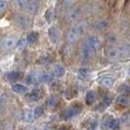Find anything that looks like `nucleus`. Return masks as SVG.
Returning <instances> with one entry per match:
<instances>
[{"mask_svg":"<svg viewBox=\"0 0 130 130\" xmlns=\"http://www.w3.org/2000/svg\"><path fill=\"white\" fill-rule=\"evenodd\" d=\"M27 2H28L27 0H14L13 4L17 9H23L26 6Z\"/></svg>","mask_w":130,"mask_h":130,"instance_id":"21","label":"nucleus"},{"mask_svg":"<svg viewBox=\"0 0 130 130\" xmlns=\"http://www.w3.org/2000/svg\"><path fill=\"white\" fill-rule=\"evenodd\" d=\"M38 78V81L40 82H43V83H48L52 80V74L49 73V72H41L37 75Z\"/></svg>","mask_w":130,"mask_h":130,"instance_id":"13","label":"nucleus"},{"mask_svg":"<svg viewBox=\"0 0 130 130\" xmlns=\"http://www.w3.org/2000/svg\"><path fill=\"white\" fill-rule=\"evenodd\" d=\"M15 21H16V24L21 27H27L30 25L29 17L26 15H23V14H18L15 18Z\"/></svg>","mask_w":130,"mask_h":130,"instance_id":"5","label":"nucleus"},{"mask_svg":"<svg viewBox=\"0 0 130 130\" xmlns=\"http://www.w3.org/2000/svg\"><path fill=\"white\" fill-rule=\"evenodd\" d=\"M111 101H112V98H111V96H105L104 99H103V101H102V103L100 104V107L102 108V110H104L105 108L109 107V106L111 105Z\"/></svg>","mask_w":130,"mask_h":130,"instance_id":"20","label":"nucleus"},{"mask_svg":"<svg viewBox=\"0 0 130 130\" xmlns=\"http://www.w3.org/2000/svg\"><path fill=\"white\" fill-rule=\"evenodd\" d=\"M45 18L46 20L49 22V23H51L53 21V18H54V15H53V11L52 9H48L47 11H46L45 13Z\"/></svg>","mask_w":130,"mask_h":130,"instance_id":"32","label":"nucleus"},{"mask_svg":"<svg viewBox=\"0 0 130 130\" xmlns=\"http://www.w3.org/2000/svg\"><path fill=\"white\" fill-rule=\"evenodd\" d=\"M96 126H97V120L96 119L91 120L88 124V130H95Z\"/></svg>","mask_w":130,"mask_h":130,"instance_id":"33","label":"nucleus"},{"mask_svg":"<svg viewBox=\"0 0 130 130\" xmlns=\"http://www.w3.org/2000/svg\"><path fill=\"white\" fill-rule=\"evenodd\" d=\"M81 111V107L77 106V105H72L71 107L67 108L63 113V117L64 119H71L73 117H75L76 115H78Z\"/></svg>","mask_w":130,"mask_h":130,"instance_id":"3","label":"nucleus"},{"mask_svg":"<svg viewBox=\"0 0 130 130\" xmlns=\"http://www.w3.org/2000/svg\"><path fill=\"white\" fill-rule=\"evenodd\" d=\"M95 100H96V93L95 91H90L87 92V94H86V103L87 105H92L94 102H95Z\"/></svg>","mask_w":130,"mask_h":130,"instance_id":"16","label":"nucleus"},{"mask_svg":"<svg viewBox=\"0 0 130 130\" xmlns=\"http://www.w3.org/2000/svg\"><path fill=\"white\" fill-rule=\"evenodd\" d=\"M53 72L55 74V76L57 77H63L66 74V69L64 66L60 65V64H57V65L54 66V70H53Z\"/></svg>","mask_w":130,"mask_h":130,"instance_id":"11","label":"nucleus"},{"mask_svg":"<svg viewBox=\"0 0 130 130\" xmlns=\"http://www.w3.org/2000/svg\"><path fill=\"white\" fill-rule=\"evenodd\" d=\"M42 98V91L40 89H34L26 95V99L29 102H37Z\"/></svg>","mask_w":130,"mask_h":130,"instance_id":"9","label":"nucleus"},{"mask_svg":"<svg viewBox=\"0 0 130 130\" xmlns=\"http://www.w3.org/2000/svg\"><path fill=\"white\" fill-rule=\"evenodd\" d=\"M27 43H28V42H27L26 38L19 39V40H18V42H17V48H18L19 50H23V49H25V48H26V46Z\"/></svg>","mask_w":130,"mask_h":130,"instance_id":"23","label":"nucleus"},{"mask_svg":"<svg viewBox=\"0 0 130 130\" xmlns=\"http://www.w3.org/2000/svg\"><path fill=\"white\" fill-rule=\"evenodd\" d=\"M122 54H123V50L121 48L113 47L108 51V58L111 60H117V59L120 58L122 56Z\"/></svg>","mask_w":130,"mask_h":130,"instance_id":"8","label":"nucleus"},{"mask_svg":"<svg viewBox=\"0 0 130 130\" xmlns=\"http://www.w3.org/2000/svg\"><path fill=\"white\" fill-rule=\"evenodd\" d=\"M38 6L39 4L36 0H30V1L27 2V4H26V6L25 8H26V11L27 13L34 14L36 13V11L38 10Z\"/></svg>","mask_w":130,"mask_h":130,"instance_id":"10","label":"nucleus"},{"mask_svg":"<svg viewBox=\"0 0 130 130\" xmlns=\"http://www.w3.org/2000/svg\"><path fill=\"white\" fill-rule=\"evenodd\" d=\"M17 42L18 40H16L13 37H6L1 41V47L4 50H12L15 47H17Z\"/></svg>","mask_w":130,"mask_h":130,"instance_id":"4","label":"nucleus"},{"mask_svg":"<svg viewBox=\"0 0 130 130\" xmlns=\"http://www.w3.org/2000/svg\"><path fill=\"white\" fill-rule=\"evenodd\" d=\"M86 27H87V23L86 22H80V23L75 24L74 26H72L71 27V29L69 30L68 35H67L68 41L71 42V43H73V42L77 41L79 37L85 31Z\"/></svg>","mask_w":130,"mask_h":130,"instance_id":"1","label":"nucleus"},{"mask_svg":"<svg viewBox=\"0 0 130 130\" xmlns=\"http://www.w3.org/2000/svg\"><path fill=\"white\" fill-rule=\"evenodd\" d=\"M44 130H50V129H44Z\"/></svg>","mask_w":130,"mask_h":130,"instance_id":"38","label":"nucleus"},{"mask_svg":"<svg viewBox=\"0 0 130 130\" xmlns=\"http://www.w3.org/2000/svg\"><path fill=\"white\" fill-rule=\"evenodd\" d=\"M33 113H34V117L35 118H38V117H42V115L44 113V109L43 107H36L33 111Z\"/></svg>","mask_w":130,"mask_h":130,"instance_id":"25","label":"nucleus"},{"mask_svg":"<svg viewBox=\"0 0 130 130\" xmlns=\"http://www.w3.org/2000/svg\"><path fill=\"white\" fill-rule=\"evenodd\" d=\"M107 26H108V24H107L106 22H99L97 24V27L99 29H103V28H105Z\"/></svg>","mask_w":130,"mask_h":130,"instance_id":"35","label":"nucleus"},{"mask_svg":"<svg viewBox=\"0 0 130 130\" xmlns=\"http://www.w3.org/2000/svg\"><path fill=\"white\" fill-rule=\"evenodd\" d=\"M35 117H34V113H33L32 111H26L25 112V119H26V121H32L33 119H34Z\"/></svg>","mask_w":130,"mask_h":130,"instance_id":"28","label":"nucleus"},{"mask_svg":"<svg viewBox=\"0 0 130 130\" xmlns=\"http://www.w3.org/2000/svg\"><path fill=\"white\" fill-rule=\"evenodd\" d=\"M112 119L113 118L111 117V116H105V117L103 118V127L105 129H109L110 128V124H111Z\"/></svg>","mask_w":130,"mask_h":130,"instance_id":"22","label":"nucleus"},{"mask_svg":"<svg viewBox=\"0 0 130 130\" xmlns=\"http://www.w3.org/2000/svg\"><path fill=\"white\" fill-rule=\"evenodd\" d=\"M58 130H67V129H66L65 127H61V128H59Z\"/></svg>","mask_w":130,"mask_h":130,"instance_id":"37","label":"nucleus"},{"mask_svg":"<svg viewBox=\"0 0 130 130\" xmlns=\"http://www.w3.org/2000/svg\"><path fill=\"white\" fill-rule=\"evenodd\" d=\"M97 51L94 50L90 45H88L87 43H83V45L81 47V52H80V55H81V59L84 60V61H87V60H90L92 59L95 55H96Z\"/></svg>","mask_w":130,"mask_h":130,"instance_id":"2","label":"nucleus"},{"mask_svg":"<svg viewBox=\"0 0 130 130\" xmlns=\"http://www.w3.org/2000/svg\"><path fill=\"white\" fill-rule=\"evenodd\" d=\"M6 76L9 80H18L23 76V73L20 72H11L7 73Z\"/></svg>","mask_w":130,"mask_h":130,"instance_id":"18","label":"nucleus"},{"mask_svg":"<svg viewBox=\"0 0 130 130\" xmlns=\"http://www.w3.org/2000/svg\"><path fill=\"white\" fill-rule=\"evenodd\" d=\"M129 73H130V70H129Z\"/></svg>","mask_w":130,"mask_h":130,"instance_id":"39","label":"nucleus"},{"mask_svg":"<svg viewBox=\"0 0 130 130\" xmlns=\"http://www.w3.org/2000/svg\"><path fill=\"white\" fill-rule=\"evenodd\" d=\"M12 90L18 94H24V93H26L28 91V87L26 85L21 84V83H17V84L13 85L12 87Z\"/></svg>","mask_w":130,"mask_h":130,"instance_id":"12","label":"nucleus"},{"mask_svg":"<svg viewBox=\"0 0 130 130\" xmlns=\"http://www.w3.org/2000/svg\"><path fill=\"white\" fill-rule=\"evenodd\" d=\"M101 84L106 88H110L113 85V79L111 76H105L101 79Z\"/></svg>","mask_w":130,"mask_h":130,"instance_id":"15","label":"nucleus"},{"mask_svg":"<svg viewBox=\"0 0 130 130\" xmlns=\"http://www.w3.org/2000/svg\"><path fill=\"white\" fill-rule=\"evenodd\" d=\"M38 33L35 32V31H31L27 34V37H26V40L29 44H33L35 43L37 40H38Z\"/></svg>","mask_w":130,"mask_h":130,"instance_id":"17","label":"nucleus"},{"mask_svg":"<svg viewBox=\"0 0 130 130\" xmlns=\"http://www.w3.org/2000/svg\"><path fill=\"white\" fill-rule=\"evenodd\" d=\"M58 104H59V98L56 97V96H51V97L48 99V101H47V107L50 110L56 109Z\"/></svg>","mask_w":130,"mask_h":130,"instance_id":"14","label":"nucleus"},{"mask_svg":"<svg viewBox=\"0 0 130 130\" xmlns=\"http://www.w3.org/2000/svg\"><path fill=\"white\" fill-rule=\"evenodd\" d=\"M119 123H120V121L118 120V119H112L111 120V124H110V129H112V130H116L117 129L118 127H119Z\"/></svg>","mask_w":130,"mask_h":130,"instance_id":"31","label":"nucleus"},{"mask_svg":"<svg viewBox=\"0 0 130 130\" xmlns=\"http://www.w3.org/2000/svg\"><path fill=\"white\" fill-rule=\"evenodd\" d=\"M26 82L27 84H35L36 82H38V78H37V76L28 75V76L26 78Z\"/></svg>","mask_w":130,"mask_h":130,"instance_id":"29","label":"nucleus"},{"mask_svg":"<svg viewBox=\"0 0 130 130\" xmlns=\"http://www.w3.org/2000/svg\"><path fill=\"white\" fill-rule=\"evenodd\" d=\"M75 0H64V3H65L67 6H71L73 4V2H74Z\"/></svg>","mask_w":130,"mask_h":130,"instance_id":"36","label":"nucleus"},{"mask_svg":"<svg viewBox=\"0 0 130 130\" xmlns=\"http://www.w3.org/2000/svg\"><path fill=\"white\" fill-rule=\"evenodd\" d=\"M48 36H49L50 41L52 43H54V44H56L59 41V38H60V31H59V29L56 26L49 27V29H48Z\"/></svg>","mask_w":130,"mask_h":130,"instance_id":"7","label":"nucleus"},{"mask_svg":"<svg viewBox=\"0 0 130 130\" xmlns=\"http://www.w3.org/2000/svg\"><path fill=\"white\" fill-rule=\"evenodd\" d=\"M89 73H90V71L87 68H80L78 70V74L80 76H82V77H87L89 75Z\"/></svg>","mask_w":130,"mask_h":130,"instance_id":"26","label":"nucleus"},{"mask_svg":"<svg viewBox=\"0 0 130 130\" xmlns=\"http://www.w3.org/2000/svg\"><path fill=\"white\" fill-rule=\"evenodd\" d=\"M117 103L122 106H128L130 104V99L127 97V95H121L117 98Z\"/></svg>","mask_w":130,"mask_h":130,"instance_id":"19","label":"nucleus"},{"mask_svg":"<svg viewBox=\"0 0 130 130\" xmlns=\"http://www.w3.org/2000/svg\"><path fill=\"white\" fill-rule=\"evenodd\" d=\"M118 91L120 92L122 95H127V94H130V86L126 84H122L120 85V87L118 88Z\"/></svg>","mask_w":130,"mask_h":130,"instance_id":"24","label":"nucleus"},{"mask_svg":"<svg viewBox=\"0 0 130 130\" xmlns=\"http://www.w3.org/2000/svg\"><path fill=\"white\" fill-rule=\"evenodd\" d=\"M6 7H7V5L4 1H0V14H2L5 11Z\"/></svg>","mask_w":130,"mask_h":130,"instance_id":"34","label":"nucleus"},{"mask_svg":"<svg viewBox=\"0 0 130 130\" xmlns=\"http://www.w3.org/2000/svg\"><path fill=\"white\" fill-rule=\"evenodd\" d=\"M85 43H87L88 45H90L94 49V50H96L98 52V50L100 49V47H101V40L100 38L96 36V35H90V36H88L86 40L84 41Z\"/></svg>","mask_w":130,"mask_h":130,"instance_id":"6","label":"nucleus"},{"mask_svg":"<svg viewBox=\"0 0 130 130\" xmlns=\"http://www.w3.org/2000/svg\"><path fill=\"white\" fill-rule=\"evenodd\" d=\"M69 18L71 21H76L79 18V11L78 10H72L71 13L69 14Z\"/></svg>","mask_w":130,"mask_h":130,"instance_id":"27","label":"nucleus"},{"mask_svg":"<svg viewBox=\"0 0 130 130\" xmlns=\"http://www.w3.org/2000/svg\"><path fill=\"white\" fill-rule=\"evenodd\" d=\"M121 122L125 125H130V112H127L122 116L121 117Z\"/></svg>","mask_w":130,"mask_h":130,"instance_id":"30","label":"nucleus"}]
</instances>
